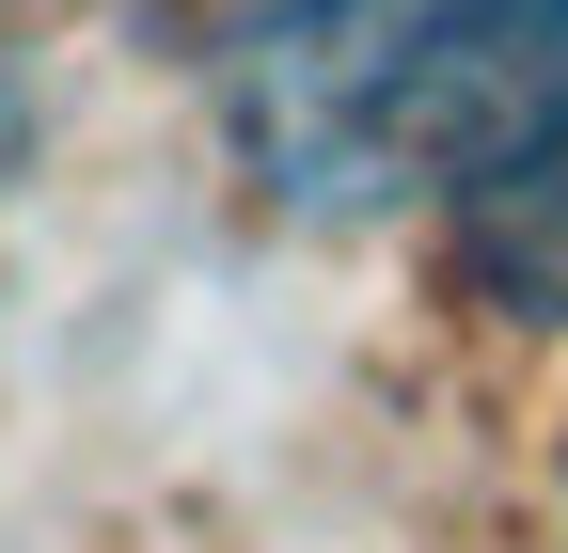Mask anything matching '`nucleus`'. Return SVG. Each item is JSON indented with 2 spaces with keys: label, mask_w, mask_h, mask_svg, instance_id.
<instances>
[{
  "label": "nucleus",
  "mask_w": 568,
  "mask_h": 553,
  "mask_svg": "<svg viewBox=\"0 0 568 553\" xmlns=\"http://www.w3.org/2000/svg\"><path fill=\"white\" fill-rule=\"evenodd\" d=\"M222 127L301 222L521 205L568 174V0H253Z\"/></svg>",
  "instance_id": "nucleus-1"
}]
</instances>
